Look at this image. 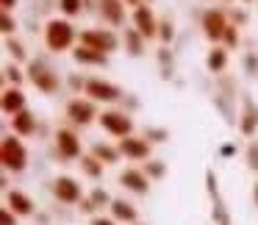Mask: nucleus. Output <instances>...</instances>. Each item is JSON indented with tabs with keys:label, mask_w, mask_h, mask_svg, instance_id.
<instances>
[{
	"label": "nucleus",
	"mask_w": 258,
	"mask_h": 225,
	"mask_svg": "<svg viewBox=\"0 0 258 225\" xmlns=\"http://www.w3.org/2000/svg\"><path fill=\"white\" fill-rule=\"evenodd\" d=\"M81 9H84V0H58V12L64 17H75L81 14Z\"/></svg>",
	"instance_id": "25"
},
{
	"label": "nucleus",
	"mask_w": 258,
	"mask_h": 225,
	"mask_svg": "<svg viewBox=\"0 0 258 225\" xmlns=\"http://www.w3.org/2000/svg\"><path fill=\"white\" fill-rule=\"evenodd\" d=\"M206 67H208V73H222L228 67V47H222V45L211 47L206 56Z\"/></svg>",
	"instance_id": "21"
},
{
	"label": "nucleus",
	"mask_w": 258,
	"mask_h": 225,
	"mask_svg": "<svg viewBox=\"0 0 258 225\" xmlns=\"http://www.w3.org/2000/svg\"><path fill=\"white\" fill-rule=\"evenodd\" d=\"M247 70H250V75H258V67H255V56H247Z\"/></svg>",
	"instance_id": "37"
},
{
	"label": "nucleus",
	"mask_w": 258,
	"mask_h": 225,
	"mask_svg": "<svg viewBox=\"0 0 258 225\" xmlns=\"http://www.w3.org/2000/svg\"><path fill=\"white\" fill-rule=\"evenodd\" d=\"M0 3H3V12H12L17 6V0H0Z\"/></svg>",
	"instance_id": "38"
},
{
	"label": "nucleus",
	"mask_w": 258,
	"mask_h": 225,
	"mask_svg": "<svg viewBox=\"0 0 258 225\" xmlns=\"http://www.w3.org/2000/svg\"><path fill=\"white\" fill-rule=\"evenodd\" d=\"M28 81H31V84H34L39 92H45V95H56L58 86H61L58 75L53 73L50 67L39 64V62H31V67H28Z\"/></svg>",
	"instance_id": "6"
},
{
	"label": "nucleus",
	"mask_w": 258,
	"mask_h": 225,
	"mask_svg": "<svg viewBox=\"0 0 258 225\" xmlns=\"http://www.w3.org/2000/svg\"><path fill=\"white\" fill-rule=\"evenodd\" d=\"M247 158H250V170H258V145H250Z\"/></svg>",
	"instance_id": "35"
},
{
	"label": "nucleus",
	"mask_w": 258,
	"mask_h": 225,
	"mask_svg": "<svg viewBox=\"0 0 258 225\" xmlns=\"http://www.w3.org/2000/svg\"><path fill=\"white\" fill-rule=\"evenodd\" d=\"M92 200H95V206H111V197H108V192H103V189H95L92 192Z\"/></svg>",
	"instance_id": "33"
},
{
	"label": "nucleus",
	"mask_w": 258,
	"mask_h": 225,
	"mask_svg": "<svg viewBox=\"0 0 258 225\" xmlns=\"http://www.w3.org/2000/svg\"><path fill=\"white\" fill-rule=\"evenodd\" d=\"M119 184H122L128 192H134V195H147V189H150L147 173L145 170H136V167L122 170V173H119Z\"/></svg>",
	"instance_id": "13"
},
{
	"label": "nucleus",
	"mask_w": 258,
	"mask_h": 225,
	"mask_svg": "<svg viewBox=\"0 0 258 225\" xmlns=\"http://www.w3.org/2000/svg\"><path fill=\"white\" fill-rule=\"evenodd\" d=\"M158 20H156V14H153V9L150 6H139V9H134V28L139 31L145 39H156L158 36Z\"/></svg>",
	"instance_id": "11"
},
{
	"label": "nucleus",
	"mask_w": 258,
	"mask_h": 225,
	"mask_svg": "<svg viewBox=\"0 0 258 225\" xmlns=\"http://www.w3.org/2000/svg\"><path fill=\"white\" fill-rule=\"evenodd\" d=\"M97 123H100V128L106 131V134L117 136V139H125V136L134 134V120L125 111H103L100 117H97Z\"/></svg>",
	"instance_id": "4"
},
{
	"label": "nucleus",
	"mask_w": 258,
	"mask_h": 225,
	"mask_svg": "<svg viewBox=\"0 0 258 225\" xmlns=\"http://www.w3.org/2000/svg\"><path fill=\"white\" fill-rule=\"evenodd\" d=\"M0 225H17V214L9 206H3V211H0Z\"/></svg>",
	"instance_id": "32"
},
{
	"label": "nucleus",
	"mask_w": 258,
	"mask_h": 225,
	"mask_svg": "<svg viewBox=\"0 0 258 225\" xmlns=\"http://www.w3.org/2000/svg\"><path fill=\"white\" fill-rule=\"evenodd\" d=\"M81 170H84L89 178H100V175H103V161H100V158H95L92 153H89V156H81Z\"/></svg>",
	"instance_id": "24"
},
{
	"label": "nucleus",
	"mask_w": 258,
	"mask_h": 225,
	"mask_svg": "<svg viewBox=\"0 0 258 225\" xmlns=\"http://www.w3.org/2000/svg\"><path fill=\"white\" fill-rule=\"evenodd\" d=\"M0 106H3V114H6V117L20 114L25 108L23 89H20V86H9V89H3V95H0Z\"/></svg>",
	"instance_id": "14"
},
{
	"label": "nucleus",
	"mask_w": 258,
	"mask_h": 225,
	"mask_svg": "<svg viewBox=\"0 0 258 225\" xmlns=\"http://www.w3.org/2000/svg\"><path fill=\"white\" fill-rule=\"evenodd\" d=\"M73 59H75V64H84V67H103V64L108 62L106 53L92 50V47H84V45H78L73 50Z\"/></svg>",
	"instance_id": "17"
},
{
	"label": "nucleus",
	"mask_w": 258,
	"mask_h": 225,
	"mask_svg": "<svg viewBox=\"0 0 258 225\" xmlns=\"http://www.w3.org/2000/svg\"><path fill=\"white\" fill-rule=\"evenodd\" d=\"M53 195H56V200L67 203V206L84 200V189H81V184L75 178H70V175H58V178L53 181Z\"/></svg>",
	"instance_id": "7"
},
{
	"label": "nucleus",
	"mask_w": 258,
	"mask_h": 225,
	"mask_svg": "<svg viewBox=\"0 0 258 225\" xmlns=\"http://www.w3.org/2000/svg\"><path fill=\"white\" fill-rule=\"evenodd\" d=\"M45 45H47V50H53V53L70 50V47L75 45V25L70 23V20H58V17L47 20V25H45Z\"/></svg>",
	"instance_id": "1"
},
{
	"label": "nucleus",
	"mask_w": 258,
	"mask_h": 225,
	"mask_svg": "<svg viewBox=\"0 0 258 225\" xmlns=\"http://www.w3.org/2000/svg\"><path fill=\"white\" fill-rule=\"evenodd\" d=\"M125 45H128L131 56H142V50H145V36H142L136 28H128L125 31Z\"/></svg>",
	"instance_id": "23"
},
{
	"label": "nucleus",
	"mask_w": 258,
	"mask_h": 225,
	"mask_svg": "<svg viewBox=\"0 0 258 225\" xmlns=\"http://www.w3.org/2000/svg\"><path fill=\"white\" fill-rule=\"evenodd\" d=\"M172 36H175V25L169 23V20H164V23L158 25V39L167 45V42H172Z\"/></svg>",
	"instance_id": "26"
},
{
	"label": "nucleus",
	"mask_w": 258,
	"mask_h": 225,
	"mask_svg": "<svg viewBox=\"0 0 258 225\" xmlns=\"http://www.w3.org/2000/svg\"><path fill=\"white\" fill-rule=\"evenodd\" d=\"M111 217L117 219V222H136V219H139V214H136V208L131 206L128 200H111Z\"/></svg>",
	"instance_id": "20"
},
{
	"label": "nucleus",
	"mask_w": 258,
	"mask_h": 225,
	"mask_svg": "<svg viewBox=\"0 0 258 225\" xmlns=\"http://www.w3.org/2000/svg\"><path fill=\"white\" fill-rule=\"evenodd\" d=\"M81 45L92 47V50H100V53H114L119 45V39L111 34L108 28H92V31H81Z\"/></svg>",
	"instance_id": "5"
},
{
	"label": "nucleus",
	"mask_w": 258,
	"mask_h": 225,
	"mask_svg": "<svg viewBox=\"0 0 258 225\" xmlns=\"http://www.w3.org/2000/svg\"><path fill=\"white\" fill-rule=\"evenodd\" d=\"M0 161L12 173H23L28 167V150H25V145L20 142L17 134L3 136V142H0Z\"/></svg>",
	"instance_id": "2"
},
{
	"label": "nucleus",
	"mask_w": 258,
	"mask_h": 225,
	"mask_svg": "<svg viewBox=\"0 0 258 225\" xmlns=\"http://www.w3.org/2000/svg\"><path fill=\"white\" fill-rule=\"evenodd\" d=\"M6 50L12 53L14 59H25V53H23V45H20L17 39H6Z\"/></svg>",
	"instance_id": "31"
},
{
	"label": "nucleus",
	"mask_w": 258,
	"mask_h": 225,
	"mask_svg": "<svg viewBox=\"0 0 258 225\" xmlns=\"http://www.w3.org/2000/svg\"><path fill=\"white\" fill-rule=\"evenodd\" d=\"M92 156L100 158L103 164H117L119 161V147H111V145H106V142H95V145H92Z\"/></svg>",
	"instance_id": "22"
},
{
	"label": "nucleus",
	"mask_w": 258,
	"mask_h": 225,
	"mask_svg": "<svg viewBox=\"0 0 258 225\" xmlns=\"http://www.w3.org/2000/svg\"><path fill=\"white\" fill-rule=\"evenodd\" d=\"M89 225H117V219H114V217H103V214H95V217L89 219Z\"/></svg>",
	"instance_id": "34"
},
{
	"label": "nucleus",
	"mask_w": 258,
	"mask_h": 225,
	"mask_svg": "<svg viewBox=\"0 0 258 225\" xmlns=\"http://www.w3.org/2000/svg\"><path fill=\"white\" fill-rule=\"evenodd\" d=\"M56 153L61 158H67V161L81 158V139H78V134L70 131V128H58L56 131Z\"/></svg>",
	"instance_id": "10"
},
{
	"label": "nucleus",
	"mask_w": 258,
	"mask_h": 225,
	"mask_svg": "<svg viewBox=\"0 0 258 225\" xmlns=\"http://www.w3.org/2000/svg\"><path fill=\"white\" fill-rule=\"evenodd\" d=\"M119 153H122L125 158H131V161H145L147 156H150V142L147 139H139V136H125V139H119Z\"/></svg>",
	"instance_id": "12"
},
{
	"label": "nucleus",
	"mask_w": 258,
	"mask_h": 225,
	"mask_svg": "<svg viewBox=\"0 0 258 225\" xmlns=\"http://www.w3.org/2000/svg\"><path fill=\"white\" fill-rule=\"evenodd\" d=\"M95 200H92V197H84V200H81V211H86V214H92L95 211Z\"/></svg>",
	"instance_id": "36"
},
{
	"label": "nucleus",
	"mask_w": 258,
	"mask_h": 225,
	"mask_svg": "<svg viewBox=\"0 0 258 225\" xmlns=\"http://www.w3.org/2000/svg\"><path fill=\"white\" fill-rule=\"evenodd\" d=\"M239 128L244 136H252L258 128V106L252 100H244V108H241V120H239Z\"/></svg>",
	"instance_id": "19"
},
{
	"label": "nucleus",
	"mask_w": 258,
	"mask_h": 225,
	"mask_svg": "<svg viewBox=\"0 0 258 225\" xmlns=\"http://www.w3.org/2000/svg\"><path fill=\"white\" fill-rule=\"evenodd\" d=\"M12 131L17 136H34L36 134V117L28 111V108H23L20 114L12 117Z\"/></svg>",
	"instance_id": "18"
},
{
	"label": "nucleus",
	"mask_w": 258,
	"mask_h": 225,
	"mask_svg": "<svg viewBox=\"0 0 258 225\" xmlns=\"http://www.w3.org/2000/svg\"><path fill=\"white\" fill-rule=\"evenodd\" d=\"M222 42H225V47H236V45H239V31H236V25H228Z\"/></svg>",
	"instance_id": "28"
},
{
	"label": "nucleus",
	"mask_w": 258,
	"mask_h": 225,
	"mask_svg": "<svg viewBox=\"0 0 258 225\" xmlns=\"http://www.w3.org/2000/svg\"><path fill=\"white\" fill-rule=\"evenodd\" d=\"M100 17L108 25H122L125 23V3L122 0H100Z\"/></svg>",
	"instance_id": "16"
},
{
	"label": "nucleus",
	"mask_w": 258,
	"mask_h": 225,
	"mask_svg": "<svg viewBox=\"0 0 258 225\" xmlns=\"http://www.w3.org/2000/svg\"><path fill=\"white\" fill-rule=\"evenodd\" d=\"M67 117L73 120L75 125H89L95 117H100L95 108V100H89V97H75V100L67 103Z\"/></svg>",
	"instance_id": "9"
},
{
	"label": "nucleus",
	"mask_w": 258,
	"mask_h": 225,
	"mask_svg": "<svg viewBox=\"0 0 258 225\" xmlns=\"http://www.w3.org/2000/svg\"><path fill=\"white\" fill-rule=\"evenodd\" d=\"M252 200H255V206H258V184L252 186Z\"/></svg>",
	"instance_id": "40"
},
{
	"label": "nucleus",
	"mask_w": 258,
	"mask_h": 225,
	"mask_svg": "<svg viewBox=\"0 0 258 225\" xmlns=\"http://www.w3.org/2000/svg\"><path fill=\"white\" fill-rule=\"evenodd\" d=\"M145 173H147V178H161V175H164V164L161 161H147L145 164Z\"/></svg>",
	"instance_id": "29"
},
{
	"label": "nucleus",
	"mask_w": 258,
	"mask_h": 225,
	"mask_svg": "<svg viewBox=\"0 0 258 225\" xmlns=\"http://www.w3.org/2000/svg\"><path fill=\"white\" fill-rule=\"evenodd\" d=\"M6 206L12 208L17 217H31V214H34V200H31L25 192H20V189H12L6 195Z\"/></svg>",
	"instance_id": "15"
},
{
	"label": "nucleus",
	"mask_w": 258,
	"mask_h": 225,
	"mask_svg": "<svg viewBox=\"0 0 258 225\" xmlns=\"http://www.w3.org/2000/svg\"><path fill=\"white\" fill-rule=\"evenodd\" d=\"M228 3H230V0H228Z\"/></svg>",
	"instance_id": "42"
},
{
	"label": "nucleus",
	"mask_w": 258,
	"mask_h": 225,
	"mask_svg": "<svg viewBox=\"0 0 258 225\" xmlns=\"http://www.w3.org/2000/svg\"><path fill=\"white\" fill-rule=\"evenodd\" d=\"M84 95L95 103H117L122 97V89L111 81H103V78H89L84 84Z\"/></svg>",
	"instance_id": "3"
},
{
	"label": "nucleus",
	"mask_w": 258,
	"mask_h": 225,
	"mask_svg": "<svg viewBox=\"0 0 258 225\" xmlns=\"http://www.w3.org/2000/svg\"><path fill=\"white\" fill-rule=\"evenodd\" d=\"M228 25H230L228 17H225V12H219V9H208V12L203 14V34L211 42H222Z\"/></svg>",
	"instance_id": "8"
},
{
	"label": "nucleus",
	"mask_w": 258,
	"mask_h": 225,
	"mask_svg": "<svg viewBox=\"0 0 258 225\" xmlns=\"http://www.w3.org/2000/svg\"><path fill=\"white\" fill-rule=\"evenodd\" d=\"M125 6H134V9H139V6H145V0H122Z\"/></svg>",
	"instance_id": "39"
},
{
	"label": "nucleus",
	"mask_w": 258,
	"mask_h": 225,
	"mask_svg": "<svg viewBox=\"0 0 258 225\" xmlns=\"http://www.w3.org/2000/svg\"><path fill=\"white\" fill-rule=\"evenodd\" d=\"M244 3H252V0H244Z\"/></svg>",
	"instance_id": "41"
},
{
	"label": "nucleus",
	"mask_w": 258,
	"mask_h": 225,
	"mask_svg": "<svg viewBox=\"0 0 258 225\" xmlns=\"http://www.w3.org/2000/svg\"><path fill=\"white\" fill-rule=\"evenodd\" d=\"M0 25H3V34L6 36H12L14 34V28H17V23H14V17H12V12H3V17H0Z\"/></svg>",
	"instance_id": "27"
},
{
	"label": "nucleus",
	"mask_w": 258,
	"mask_h": 225,
	"mask_svg": "<svg viewBox=\"0 0 258 225\" xmlns=\"http://www.w3.org/2000/svg\"><path fill=\"white\" fill-rule=\"evenodd\" d=\"M6 78L12 81V86H20L23 84V70H20L17 64H12V67H6Z\"/></svg>",
	"instance_id": "30"
}]
</instances>
